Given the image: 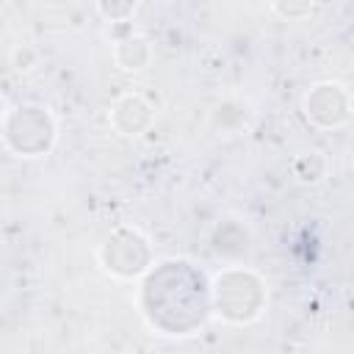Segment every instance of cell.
<instances>
[{"label":"cell","instance_id":"cell-1","mask_svg":"<svg viewBox=\"0 0 354 354\" xmlns=\"http://www.w3.org/2000/svg\"><path fill=\"white\" fill-rule=\"evenodd\" d=\"M304 113L318 127H337L348 119V97L335 83L315 86L304 100Z\"/></svg>","mask_w":354,"mask_h":354},{"label":"cell","instance_id":"cell-2","mask_svg":"<svg viewBox=\"0 0 354 354\" xmlns=\"http://www.w3.org/2000/svg\"><path fill=\"white\" fill-rule=\"evenodd\" d=\"M216 307H218V313L224 315V318H230V321H249V318H254L260 310V282L254 279L252 285H246V290L241 293V290H232V285L227 282V277L221 274L218 279H216Z\"/></svg>","mask_w":354,"mask_h":354},{"label":"cell","instance_id":"cell-3","mask_svg":"<svg viewBox=\"0 0 354 354\" xmlns=\"http://www.w3.org/2000/svg\"><path fill=\"white\" fill-rule=\"evenodd\" d=\"M149 119H152V108L138 94H124L111 111V122L122 136H138L149 124Z\"/></svg>","mask_w":354,"mask_h":354},{"label":"cell","instance_id":"cell-4","mask_svg":"<svg viewBox=\"0 0 354 354\" xmlns=\"http://www.w3.org/2000/svg\"><path fill=\"white\" fill-rule=\"evenodd\" d=\"M149 58H152V47H149V41L144 36H130V39L119 41V47H116V61L124 69H136L138 72V69H144L149 64Z\"/></svg>","mask_w":354,"mask_h":354},{"label":"cell","instance_id":"cell-5","mask_svg":"<svg viewBox=\"0 0 354 354\" xmlns=\"http://www.w3.org/2000/svg\"><path fill=\"white\" fill-rule=\"evenodd\" d=\"M313 3L315 0H271L274 11L279 17H285V19H301V17H307L313 11Z\"/></svg>","mask_w":354,"mask_h":354},{"label":"cell","instance_id":"cell-6","mask_svg":"<svg viewBox=\"0 0 354 354\" xmlns=\"http://www.w3.org/2000/svg\"><path fill=\"white\" fill-rule=\"evenodd\" d=\"M296 163L307 166V171L296 174L301 183H315V180H321V177H324V169H326V163H324V158H321L318 152H307V155H301Z\"/></svg>","mask_w":354,"mask_h":354},{"label":"cell","instance_id":"cell-7","mask_svg":"<svg viewBox=\"0 0 354 354\" xmlns=\"http://www.w3.org/2000/svg\"><path fill=\"white\" fill-rule=\"evenodd\" d=\"M14 66H17L19 72L33 69V66H36V53H33L30 47H17V50H14Z\"/></svg>","mask_w":354,"mask_h":354}]
</instances>
